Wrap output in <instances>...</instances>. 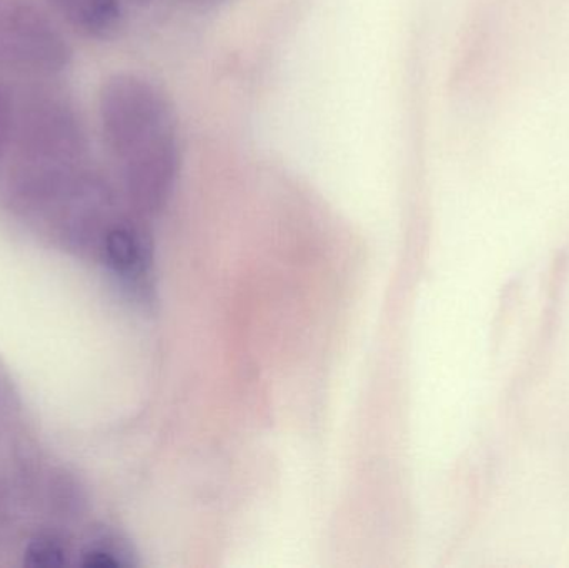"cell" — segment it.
Masks as SVG:
<instances>
[{"label": "cell", "mask_w": 569, "mask_h": 568, "mask_svg": "<svg viewBox=\"0 0 569 568\" xmlns=\"http://www.w3.org/2000/svg\"><path fill=\"white\" fill-rule=\"evenodd\" d=\"M103 142L123 163L180 149L176 109L162 89L137 73L120 72L99 93Z\"/></svg>", "instance_id": "obj_1"}, {"label": "cell", "mask_w": 569, "mask_h": 568, "mask_svg": "<svg viewBox=\"0 0 569 568\" xmlns=\"http://www.w3.org/2000/svg\"><path fill=\"white\" fill-rule=\"evenodd\" d=\"M10 149L17 167H76L86 159L89 139L69 100L39 92L17 100Z\"/></svg>", "instance_id": "obj_2"}, {"label": "cell", "mask_w": 569, "mask_h": 568, "mask_svg": "<svg viewBox=\"0 0 569 568\" xmlns=\"http://www.w3.org/2000/svg\"><path fill=\"white\" fill-rule=\"evenodd\" d=\"M72 57L69 40L46 13L29 3L0 0V69L56 76Z\"/></svg>", "instance_id": "obj_3"}, {"label": "cell", "mask_w": 569, "mask_h": 568, "mask_svg": "<svg viewBox=\"0 0 569 568\" xmlns=\"http://www.w3.org/2000/svg\"><path fill=\"white\" fill-rule=\"evenodd\" d=\"M82 564L93 568L130 566V552L120 540L106 536L93 540L83 549Z\"/></svg>", "instance_id": "obj_7"}, {"label": "cell", "mask_w": 569, "mask_h": 568, "mask_svg": "<svg viewBox=\"0 0 569 568\" xmlns=\"http://www.w3.org/2000/svg\"><path fill=\"white\" fill-rule=\"evenodd\" d=\"M69 549L60 537L53 534H40L33 537L23 554V562L30 567L57 568L66 566Z\"/></svg>", "instance_id": "obj_6"}, {"label": "cell", "mask_w": 569, "mask_h": 568, "mask_svg": "<svg viewBox=\"0 0 569 568\" xmlns=\"http://www.w3.org/2000/svg\"><path fill=\"white\" fill-rule=\"evenodd\" d=\"M17 99L9 87L0 83V160L10 150L12 143L13 120H16Z\"/></svg>", "instance_id": "obj_8"}, {"label": "cell", "mask_w": 569, "mask_h": 568, "mask_svg": "<svg viewBox=\"0 0 569 568\" xmlns=\"http://www.w3.org/2000/svg\"><path fill=\"white\" fill-rule=\"evenodd\" d=\"M99 250L110 272L119 277L127 289L133 290L140 299H149L152 242L142 223L130 217H117L103 233Z\"/></svg>", "instance_id": "obj_4"}, {"label": "cell", "mask_w": 569, "mask_h": 568, "mask_svg": "<svg viewBox=\"0 0 569 568\" xmlns=\"http://www.w3.org/2000/svg\"><path fill=\"white\" fill-rule=\"evenodd\" d=\"M53 9L82 36L110 40L126 23L122 0H49Z\"/></svg>", "instance_id": "obj_5"}]
</instances>
